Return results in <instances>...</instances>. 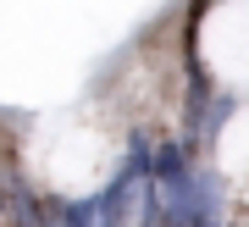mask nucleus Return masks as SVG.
<instances>
[{
  "label": "nucleus",
  "instance_id": "f257e3e1",
  "mask_svg": "<svg viewBox=\"0 0 249 227\" xmlns=\"http://www.w3.org/2000/svg\"><path fill=\"white\" fill-rule=\"evenodd\" d=\"M6 227H61V210H55V200H45V194H34L28 183L11 177L6 183Z\"/></svg>",
  "mask_w": 249,
  "mask_h": 227
},
{
  "label": "nucleus",
  "instance_id": "39448f33",
  "mask_svg": "<svg viewBox=\"0 0 249 227\" xmlns=\"http://www.w3.org/2000/svg\"><path fill=\"white\" fill-rule=\"evenodd\" d=\"M0 227H6V194H0Z\"/></svg>",
  "mask_w": 249,
  "mask_h": 227
},
{
  "label": "nucleus",
  "instance_id": "f03ea898",
  "mask_svg": "<svg viewBox=\"0 0 249 227\" xmlns=\"http://www.w3.org/2000/svg\"><path fill=\"white\" fill-rule=\"evenodd\" d=\"M150 172H155V183H160V189L183 183V177L194 172V161H188V144H183V139H160V144H155V166H150Z\"/></svg>",
  "mask_w": 249,
  "mask_h": 227
},
{
  "label": "nucleus",
  "instance_id": "7ed1b4c3",
  "mask_svg": "<svg viewBox=\"0 0 249 227\" xmlns=\"http://www.w3.org/2000/svg\"><path fill=\"white\" fill-rule=\"evenodd\" d=\"M55 210H61V227H100L94 194H89V200H55Z\"/></svg>",
  "mask_w": 249,
  "mask_h": 227
},
{
  "label": "nucleus",
  "instance_id": "20e7f679",
  "mask_svg": "<svg viewBox=\"0 0 249 227\" xmlns=\"http://www.w3.org/2000/svg\"><path fill=\"white\" fill-rule=\"evenodd\" d=\"M232 116V95H216L211 105V116H205V144H216V133H222V122Z\"/></svg>",
  "mask_w": 249,
  "mask_h": 227
}]
</instances>
